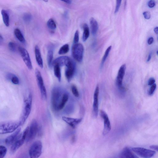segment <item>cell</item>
Wrapping results in <instances>:
<instances>
[{
    "instance_id": "1",
    "label": "cell",
    "mask_w": 158,
    "mask_h": 158,
    "mask_svg": "<svg viewBox=\"0 0 158 158\" xmlns=\"http://www.w3.org/2000/svg\"><path fill=\"white\" fill-rule=\"evenodd\" d=\"M69 98V94L63 92L59 87H54L52 91L51 102L53 109L56 111L64 108Z\"/></svg>"
},
{
    "instance_id": "2",
    "label": "cell",
    "mask_w": 158,
    "mask_h": 158,
    "mask_svg": "<svg viewBox=\"0 0 158 158\" xmlns=\"http://www.w3.org/2000/svg\"><path fill=\"white\" fill-rule=\"evenodd\" d=\"M21 125L20 121H11L0 122V134H5L14 132Z\"/></svg>"
},
{
    "instance_id": "3",
    "label": "cell",
    "mask_w": 158,
    "mask_h": 158,
    "mask_svg": "<svg viewBox=\"0 0 158 158\" xmlns=\"http://www.w3.org/2000/svg\"><path fill=\"white\" fill-rule=\"evenodd\" d=\"M32 102V94L29 93L28 96L25 98L24 101L23 109L20 120L21 125L26 122L30 114Z\"/></svg>"
},
{
    "instance_id": "4",
    "label": "cell",
    "mask_w": 158,
    "mask_h": 158,
    "mask_svg": "<svg viewBox=\"0 0 158 158\" xmlns=\"http://www.w3.org/2000/svg\"><path fill=\"white\" fill-rule=\"evenodd\" d=\"M84 52V47L82 44L79 43L74 44L72 48V54L75 61L81 62L83 59Z\"/></svg>"
},
{
    "instance_id": "5",
    "label": "cell",
    "mask_w": 158,
    "mask_h": 158,
    "mask_svg": "<svg viewBox=\"0 0 158 158\" xmlns=\"http://www.w3.org/2000/svg\"><path fill=\"white\" fill-rule=\"evenodd\" d=\"M29 130V127H27L24 130L22 134L19 135L17 139L12 144L10 149L11 153L13 154L20 148L24 144L26 140Z\"/></svg>"
},
{
    "instance_id": "6",
    "label": "cell",
    "mask_w": 158,
    "mask_h": 158,
    "mask_svg": "<svg viewBox=\"0 0 158 158\" xmlns=\"http://www.w3.org/2000/svg\"><path fill=\"white\" fill-rule=\"evenodd\" d=\"M43 145L40 141H37L31 145L29 150V154L31 158L39 157L42 153Z\"/></svg>"
},
{
    "instance_id": "7",
    "label": "cell",
    "mask_w": 158,
    "mask_h": 158,
    "mask_svg": "<svg viewBox=\"0 0 158 158\" xmlns=\"http://www.w3.org/2000/svg\"><path fill=\"white\" fill-rule=\"evenodd\" d=\"M35 74L38 86H39L41 95V98L43 100H45L47 99V93L41 74L40 71L37 69H35Z\"/></svg>"
},
{
    "instance_id": "8",
    "label": "cell",
    "mask_w": 158,
    "mask_h": 158,
    "mask_svg": "<svg viewBox=\"0 0 158 158\" xmlns=\"http://www.w3.org/2000/svg\"><path fill=\"white\" fill-rule=\"evenodd\" d=\"M38 130V124L36 120L34 119L29 127L26 141L28 142L33 141L35 138Z\"/></svg>"
},
{
    "instance_id": "9",
    "label": "cell",
    "mask_w": 158,
    "mask_h": 158,
    "mask_svg": "<svg viewBox=\"0 0 158 158\" xmlns=\"http://www.w3.org/2000/svg\"><path fill=\"white\" fill-rule=\"evenodd\" d=\"M132 150L138 156L145 158L152 157L156 153L154 151L141 147L133 148Z\"/></svg>"
},
{
    "instance_id": "10",
    "label": "cell",
    "mask_w": 158,
    "mask_h": 158,
    "mask_svg": "<svg viewBox=\"0 0 158 158\" xmlns=\"http://www.w3.org/2000/svg\"><path fill=\"white\" fill-rule=\"evenodd\" d=\"M19 51L25 64L28 69L31 70L33 69V65L30 55L27 50L23 47H20L19 48Z\"/></svg>"
},
{
    "instance_id": "11",
    "label": "cell",
    "mask_w": 158,
    "mask_h": 158,
    "mask_svg": "<svg viewBox=\"0 0 158 158\" xmlns=\"http://www.w3.org/2000/svg\"><path fill=\"white\" fill-rule=\"evenodd\" d=\"M100 115L104 122V127L103 134L104 136H105L108 134L111 130V123L108 115L104 111L101 110L100 111Z\"/></svg>"
},
{
    "instance_id": "12",
    "label": "cell",
    "mask_w": 158,
    "mask_h": 158,
    "mask_svg": "<svg viewBox=\"0 0 158 158\" xmlns=\"http://www.w3.org/2000/svg\"><path fill=\"white\" fill-rule=\"evenodd\" d=\"M65 72V76L68 82H70L74 74L76 66L74 62L71 60L69 64L66 66Z\"/></svg>"
},
{
    "instance_id": "13",
    "label": "cell",
    "mask_w": 158,
    "mask_h": 158,
    "mask_svg": "<svg viewBox=\"0 0 158 158\" xmlns=\"http://www.w3.org/2000/svg\"><path fill=\"white\" fill-rule=\"evenodd\" d=\"M126 66L125 64L122 65L119 68L118 72L117 79V84L119 89L121 90H123V80L125 74Z\"/></svg>"
},
{
    "instance_id": "14",
    "label": "cell",
    "mask_w": 158,
    "mask_h": 158,
    "mask_svg": "<svg viewBox=\"0 0 158 158\" xmlns=\"http://www.w3.org/2000/svg\"><path fill=\"white\" fill-rule=\"evenodd\" d=\"M99 89L97 86L95 90L94 94V102L93 104V114L94 117H97L99 112Z\"/></svg>"
},
{
    "instance_id": "15",
    "label": "cell",
    "mask_w": 158,
    "mask_h": 158,
    "mask_svg": "<svg viewBox=\"0 0 158 158\" xmlns=\"http://www.w3.org/2000/svg\"><path fill=\"white\" fill-rule=\"evenodd\" d=\"M71 59L68 56H62L56 58L53 62L52 66L57 65L60 67L66 66Z\"/></svg>"
},
{
    "instance_id": "16",
    "label": "cell",
    "mask_w": 158,
    "mask_h": 158,
    "mask_svg": "<svg viewBox=\"0 0 158 158\" xmlns=\"http://www.w3.org/2000/svg\"><path fill=\"white\" fill-rule=\"evenodd\" d=\"M62 119L63 121L73 128L76 127V126L82 122V118H73L65 117H62Z\"/></svg>"
},
{
    "instance_id": "17",
    "label": "cell",
    "mask_w": 158,
    "mask_h": 158,
    "mask_svg": "<svg viewBox=\"0 0 158 158\" xmlns=\"http://www.w3.org/2000/svg\"><path fill=\"white\" fill-rule=\"evenodd\" d=\"M21 128L20 127L16 130L10 136L6 139L5 143L8 145H12L17 139L19 135Z\"/></svg>"
},
{
    "instance_id": "18",
    "label": "cell",
    "mask_w": 158,
    "mask_h": 158,
    "mask_svg": "<svg viewBox=\"0 0 158 158\" xmlns=\"http://www.w3.org/2000/svg\"><path fill=\"white\" fill-rule=\"evenodd\" d=\"M35 54L36 60L38 65L41 68L43 67V62L40 49L38 46L35 47Z\"/></svg>"
},
{
    "instance_id": "19",
    "label": "cell",
    "mask_w": 158,
    "mask_h": 158,
    "mask_svg": "<svg viewBox=\"0 0 158 158\" xmlns=\"http://www.w3.org/2000/svg\"><path fill=\"white\" fill-rule=\"evenodd\" d=\"M120 158H136L138 157L137 156L132 153V151L128 147L124 148L119 155Z\"/></svg>"
},
{
    "instance_id": "20",
    "label": "cell",
    "mask_w": 158,
    "mask_h": 158,
    "mask_svg": "<svg viewBox=\"0 0 158 158\" xmlns=\"http://www.w3.org/2000/svg\"><path fill=\"white\" fill-rule=\"evenodd\" d=\"M90 24L92 34L95 35L98 29V24L97 21L94 18L92 17L90 19Z\"/></svg>"
},
{
    "instance_id": "21",
    "label": "cell",
    "mask_w": 158,
    "mask_h": 158,
    "mask_svg": "<svg viewBox=\"0 0 158 158\" xmlns=\"http://www.w3.org/2000/svg\"><path fill=\"white\" fill-rule=\"evenodd\" d=\"M84 32L83 36V41H86L89 38L90 35V30L89 27L86 24L83 25Z\"/></svg>"
},
{
    "instance_id": "22",
    "label": "cell",
    "mask_w": 158,
    "mask_h": 158,
    "mask_svg": "<svg viewBox=\"0 0 158 158\" xmlns=\"http://www.w3.org/2000/svg\"><path fill=\"white\" fill-rule=\"evenodd\" d=\"M14 33L17 39L22 43H24L26 41L24 37L21 30L17 28L14 30Z\"/></svg>"
},
{
    "instance_id": "23",
    "label": "cell",
    "mask_w": 158,
    "mask_h": 158,
    "mask_svg": "<svg viewBox=\"0 0 158 158\" xmlns=\"http://www.w3.org/2000/svg\"><path fill=\"white\" fill-rule=\"evenodd\" d=\"M54 57V52L53 50H49L47 55V61L48 65L49 68H51L52 66L53 59Z\"/></svg>"
},
{
    "instance_id": "24",
    "label": "cell",
    "mask_w": 158,
    "mask_h": 158,
    "mask_svg": "<svg viewBox=\"0 0 158 158\" xmlns=\"http://www.w3.org/2000/svg\"><path fill=\"white\" fill-rule=\"evenodd\" d=\"M1 14L5 25L6 26L9 27L10 24L9 17L7 11L5 10L2 9L1 11Z\"/></svg>"
},
{
    "instance_id": "25",
    "label": "cell",
    "mask_w": 158,
    "mask_h": 158,
    "mask_svg": "<svg viewBox=\"0 0 158 158\" xmlns=\"http://www.w3.org/2000/svg\"><path fill=\"white\" fill-rule=\"evenodd\" d=\"M53 66L54 75L59 81L60 82L61 81V78L60 67L57 65H55Z\"/></svg>"
},
{
    "instance_id": "26",
    "label": "cell",
    "mask_w": 158,
    "mask_h": 158,
    "mask_svg": "<svg viewBox=\"0 0 158 158\" xmlns=\"http://www.w3.org/2000/svg\"><path fill=\"white\" fill-rule=\"evenodd\" d=\"M69 49V46L68 44H66L61 47L59 50L58 53L60 55L66 54L68 52Z\"/></svg>"
},
{
    "instance_id": "27",
    "label": "cell",
    "mask_w": 158,
    "mask_h": 158,
    "mask_svg": "<svg viewBox=\"0 0 158 158\" xmlns=\"http://www.w3.org/2000/svg\"><path fill=\"white\" fill-rule=\"evenodd\" d=\"M112 46H110L107 49L105 52V54L103 57L102 63H101V67H102L106 61V60L108 57V55L112 49Z\"/></svg>"
},
{
    "instance_id": "28",
    "label": "cell",
    "mask_w": 158,
    "mask_h": 158,
    "mask_svg": "<svg viewBox=\"0 0 158 158\" xmlns=\"http://www.w3.org/2000/svg\"><path fill=\"white\" fill-rule=\"evenodd\" d=\"M47 26L49 29L51 30H54L56 27L55 21L52 18L49 19L48 21Z\"/></svg>"
},
{
    "instance_id": "29",
    "label": "cell",
    "mask_w": 158,
    "mask_h": 158,
    "mask_svg": "<svg viewBox=\"0 0 158 158\" xmlns=\"http://www.w3.org/2000/svg\"><path fill=\"white\" fill-rule=\"evenodd\" d=\"M7 152V149L3 145H0V158H3Z\"/></svg>"
},
{
    "instance_id": "30",
    "label": "cell",
    "mask_w": 158,
    "mask_h": 158,
    "mask_svg": "<svg viewBox=\"0 0 158 158\" xmlns=\"http://www.w3.org/2000/svg\"><path fill=\"white\" fill-rule=\"evenodd\" d=\"M32 17V16L30 14L27 13L24 15L23 19L25 22L28 23L31 21Z\"/></svg>"
},
{
    "instance_id": "31",
    "label": "cell",
    "mask_w": 158,
    "mask_h": 158,
    "mask_svg": "<svg viewBox=\"0 0 158 158\" xmlns=\"http://www.w3.org/2000/svg\"><path fill=\"white\" fill-rule=\"evenodd\" d=\"M71 91L74 95L76 97H78L79 96V93L76 87L74 85L72 86Z\"/></svg>"
},
{
    "instance_id": "32",
    "label": "cell",
    "mask_w": 158,
    "mask_h": 158,
    "mask_svg": "<svg viewBox=\"0 0 158 158\" xmlns=\"http://www.w3.org/2000/svg\"><path fill=\"white\" fill-rule=\"evenodd\" d=\"M79 31L78 30H77L76 31L74 35V44L78 43L79 41Z\"/></svg>"
},
{
    "instance_id": "33",
    "label": "cell",
    "mask_w": 158,
    "mask_h": 158,
    "mask_svg": "<svg viewBox=\"0 0 158 158\" xmlns=\"http://www.w3.org/2000/svg\"><path fill=\"white\" fill-rule=\"evenodd\" d=\"M156 87L157 85L155 84L151 86L149 92V95H152L155 91Z\"/></svg>"
},
{
    "instance_id": "34",
    "label": "cell",
    "mask_w": 158,
    "mask_h": 158,
    "mask_svg": "<svg viewBox=\"0 0 158 158\" xmlns=\"http://www.w3.org/2000/svg\"><path fill=\"white\" fill-rule=\"evenodd\" d=\"M117 3L116 6V8L115 11V14L117 13L119 11L120 7H121L122 0H116Z\"/></svg>"
},
{
    "instance_id": "35",
    "label": "cell",
    "mask_w": 158,
    "mask_h": 158,
    "mask_svg": "<svg viewBox=\"0 0 158 158\" xmlns=\"http://www.w3.org/2000/svg\"><path fill=\"white\" fill-rule=\"evenodd\" d=\"M9 47L11 51L15 52L16 51V46L14 43L12 42H10L9 44Z\"/></svg>"
},
{
    "instance_id": "36",
    "label": "cell",
    "mask_w": 158,
    "mask_h": 158,
    "mask_svg": "<svg viewBox=\"0 0 158 158\" xmlns=\"http://www.w3.org/2000/svg\"><path fill=\"white\" fill-rule=\"evenodd\" d=\"M11 81L12 83L14 84L17 85L19 83V80L18 78L15 75H14L12 77Z\"/></svg>"
},
{
    "instance_id": "37",
    "label": "cell",
    "mask_w": 158,
    "mask_h": 158,
    "mask_svg": "<svg viewBox=\"0 0 158 158\" xmlns=\"http://www.w3.org/2000/svg\"><path fill=\"white\" fill-rule=\"evenodd\" d=\"M143 15L145 19L147 20L149 19L151 17V14L148 11H144L143 13Z\"/></svg>"
},
{
    "instance_id": "38",
    "label": "cell",
    "mask_w": 158,
    "mask_h": 158,
    "mask_svg": "<svg viewBox=\"0 0 158 158\" xmlns=\"http://www.w3.org/2000/svg\"><path fill=\"white\" fill-rule=\"evenodd\" d=\"M155 5V2L154 0H150L148 3L149 7L150 8H154Z\"/></svg>"
},
{
    "instance_id": "39",
    "label": "cell",
    "mask_w": 158,
    "mask_h": 158,
    "mask_svg": "<svg viewBox=\"0 0 158 158\" xmlns=\"http://www.w3.org/2000/svg\"><path fill=\"white\" fill-rule=\"evenodd\" d=\"M155 80L153 78H150L148 80V85L151 86L155 84Z\"/></svg>"
},
{
    "instance_id": "40",
    "label": "cell",
    "mask_w": 158,
    "mask_h": 158,
    "mask_svg": "<svg viewBox=\"0 0 158 158\" xmlns=\"http://www.w3.org/2000/svg\"><path fill=\"white\" fill-rule=\"evenodd\" d=\"M154 39L152 37H151L149 38L148 39L147 42L149 45H151L154 42Z\"/></svg>"
},
{
    "instance_id": "41",
    "label": "cell",
    "mask_w": 158,
    "mask_h": 158,
    "mask_svg": "<svg viewBox=\"0 0 158 158\" xmlns=\"http://www.w3.org/2000/svg\"><path fill=\"white\" fill-rule=\"evenodd\" d=\"M150 149H153L157 151H158V146L156 145H152L150 147Z\"/></svg>"
},
{
    "instance_id": "42",
    "label": "cell",
    "mask_w": 158,
    "mask_h": 158,
    "mask_svg": "<svg viewBox=\"0 0 158 158\" xmlns=\"http://www.w3.org/2000/svg\"><path fill=\"white\" fill-rule=\"evenodd\" d=\"M61 1L69 4H71L72 2V0H61Z\"/></svg>"
},
{
    "instance_id": "43",
    "label": "cell",
    "mask_w": 158,
    "mask_h": 158,
    "mask_svg": "<svg viewBox=\"0 0 158 158\" xmlns=\"http://www.w3.org/2000/svg\"><path fill=\"white\" fill-rule=\"evenodd\" d=\"M152 53H150L149 55V56H148V58L147 60V61L148 62H149L151 60L152 57Z\"/></svg>"
},
{
    "instance_id": "44",
    "label": "cell",
    "mask_w": 158,
    "mask_h": 158,
    "mask_svg": "<svg viewBox=\"0 0 158 158\" xmlns=\"http://www.w3.org/2000/svg\"><path fill=\"white\" fill-rule=\"evenodd\" d=\"M154 31L155 33L156 34H157L158 33V28L157 27H155L154 29Z\"/></svg>"
},
{
    "instance_id": "45",
    "label": "cell",
    "mask_w": 158,
    "mask_h": 158,
    "mask_svg": "<svg viewBox=\"0 0 158 158\" xmlns=\"http://www.w3.org/2000/svg\"><path fill=\"white\" fill-rule=\"evenodd\" d=\"M127 0H125L124 3V9H125L126 7V6H127Z\"/></svg>"
},
{
    "instance_id": "46",
    "label": "cell",
    "mask_w": 158,
    "mask_h": 158,
    "mask_svg": "<svg viewBox=\"0 0 158 158\" xmlns=\"http://www.w3.org/2000/svg\"><path fill=\"white\" fill-rule=\"evenodd\" d=\"M42 1L45 2H47L48 1V0H42Z\"/></svg>"
}]
</instances>
